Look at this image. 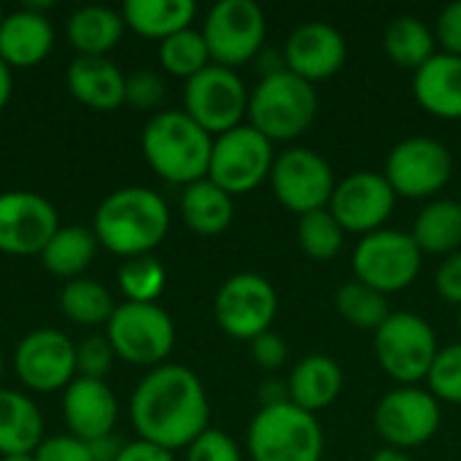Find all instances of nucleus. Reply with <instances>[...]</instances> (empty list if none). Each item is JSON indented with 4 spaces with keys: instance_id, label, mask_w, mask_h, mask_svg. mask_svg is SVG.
I'll use <instances>...</instances> for the list:
<instances>
[{
    "instance_id": "f257e3e1",
    "label": "nucleus",
    "mask_w": 461,
    "mask_h": 461,
    "mask_svg": "<svg viewBox=\"0 0 461 461\" xmlns=\"http://www.w3.org/2000/svg\"><path fill=\"white\" fill-rule=\"evenodd\" d=\"M130 421L138 440L165 451L189 448L211 427V402L203 381L184 365L149 370L132 392Z\"/></svg>"
},
{
    "instance_id": "f03ea898",
    "label": "nucleus",
    "mask_w": 461,
    "mask_h": 461,
    "mask_svg": "<svg viewBox=\"0 0 461 461\" xmlns=\"http://www.w3.org/2000/svg\"><path fill=\"white\" fill-rule=\"evenodd\" d=\"M92 232L116 257H146L170 232V208L149 186H122L97 205Z\"/></svg>"
},
{
    "instance_id": "7ed1b4c3",
    "label": "nucleus",
    "mask_w": 461,
    "mask_h": 461,
    "mask_svg": "<svg viewBox=\"0 0 461 461\" xmlns=\"http://www.w3.org/2000/svg\"><path fill=\"white\" fill-rule=\"evenodd\" d=\"M140 151L149 167L167 184L189 186L208 178L213 135H208L192 116L176 108L157 111L140 135Z\"/></svg>"
},
{
    "instance_id": "20e7f679",
    "label": "nucleus",
    "mask_w": 461,
    "mask_h": 461,
    "mask_svg": "<svg viewBox=\"0 0 461 461\" xmlns=\"http://www.w3.org/2000/svg\"><path fill=\"white\" fill-rule=\"evenodd\" d=\"M316 113V86L289 70H281L259 78V84L251 89L246 124L262 132L270 143H278L305 135L313 127Z\"/></svg>"
},
{
    "instance_id": "39448f33",
    "label": "nucleus",
    "mask_w": 461,
    "mask_h": 461,
    "mask_svg": "<svg viewBox=\"0 0 461 461\" xmlns=\"http://www.w3.org/2000/svg\"><path fill=\"white\" fill-rule=\"evenodd\" d=\"M246 446L251 461H321L324 429L313 413L284 402L257 411Z\"/></svg>"
},
{
    "instance_id": "423d86ee",
    "label": "nucleus",
    "mask_w": 461,
    "mask_h": 461,
    "mask_svg": "<svg viewBox=\"0 0 461 461\" xmlns=\"http://www.w3.org/2000/svg\"><path fill=\"white\" fill-rule=\"evenodd\" d=\"M373 335L375 359L397 386H419L427 381L440 346L432 324L424 316L411 311L389 313V319Z\"/></svg>"
},
{
    "instance_id": "0eeeda50",
    "label": "nucleus",
    "mask_w": 461,
    "mask_h": 461,
    "mask_svg": "<svg viewBox=\"0 0 461 461\" xmlns=\"http://www.w3.org/2000/svg\"><path fill=\"white\" fill-rule=\"evenodd\" d=\"M116 359L135 367H159L176 346V324L157 303H122L105 324Z\"/></svg>"
},
{
    "instance_id": "6e6552de",
    "label": "nucleus",
    "mask_w": 461,
    "mask_h": 461,
    "mask_svg": "<svg viewBox=\"0 0 461 461\" xmlns=\"http://www.w3.org/2000/svg\"><path fill=\"white\" fill-rule=\"evenodd\" d=\"M203 38L211 51V62L221 68H240L265 49L267 19L254 0H219L203 22Z\"/></svg>"
},
{
    "instance_id": "1a4fd4ad",
    "label": "nucleus",
    "mask_w": 461,
    "mask_h": 461,
    "mask_svg": "<svg viewBox=\"0 0 461 461\" xmlns=\"http://www.w3.org/2000/svg\"><path fill=\"white\" fill-rule=\"evenodd\" d=\"M421 251L411 232L400 230H378L359 238L354 249V278L367 284L381 294L405 292L421 273Z\"/></svg>"
},
{
    "instance_id": "9d476101",
    "label": "nucleus",
    "mask_w": 461,
    "mask_h": 461,
    "mask_svg": "<svg viewBox=\"0 0 461 461\" xmlns=\"http://www.w3.org/2000/svg\"><path fill=\"white\" fill-rule=\"evenodd\" d=\"M454 176V157L446 143L427 135L400 140L384 165V178L397 197L435 200Z\"/></svg>"
},
{
    "instance_id": "9b49d317",
    "label": "nucleus",
    "mask_w": 461,
    "mask_h": 461,
    "mask_svg": "<svg viewBox=\"0 0 461 461\" xmlns=\"http://www.w3.org/2000/svg\"><path fill=\"white\" fill-rule=\"evenodd\" d=\"M276 162L273 143L257 132L251 124H240L224 135L213 138L208 178L227 194H249L270 181Z\"/></svg>"
},
{
    "instance_id": "f8f14e48",
    "label": "nucleus",
    "mask_w": 461,
    "mask_h": 461,
    "mask_svg": "<svg viewBox=\"0 0 461 461\" xmlns=\"http://www.w3.org/2000/svg\"><path fill=\"white\" fill-rule=\"evenodd\" d=\"M249 95L238 70L208 65L184 84V113L216 138L246 124Z\"/></svg>"
},
{
    "instance_id": "ddd939ff",
    "label": "nucleus",
    "mask_w": 461,
    "mask_h": 461,
    "mask_svg": "<svg viewBox=\"0 0 461 461\" xmlns=\"http://www.w3.org/2000/svg\"><path fill=\"white\" fill-rule=\"evenodd\" d=\"M443 424V411L429 389L397 386L386 392L375 411L373 427L378 438L397 451H413L429 443Z\"/></svg>"
},
{
    "instance_id": "4468645a",
    "label": "nucleus",
    "mask_w": 461,
    "mask_h": 461,
    "mask_svg": "<svg viewBox=\"0 0 461 461\" xmlns=\"http://www.w3.org/2000/svg\"><path fill=\"white\" fill-rule=\"evenodd\" d=\"M335 184H338L335 170L327 162V157H321L319 151L305 146H292L276 154L270 170V189L286 211L305 216L311 211L327 208Z\"/></svg>"
},
{
    "instance_id": "2eb2a0df",
    "label": "nucleus",
    "mask_w": 461,
    "mask_h": 461,
    "mask_svg": "<svg viewBox=\"0 0 461 461\" xmlns=\"http://www.w3.org/2000/svg\"><path fill=\"white\" fill-rule=\"evenodd\" d=\"M278 313V294L259 273L230 276L213 297V319L219 330L235 340H254L270 332Z\"/></svg>"
},
{
    "instance_id": "dca6fc26",
    "label": "nucleus",
    "mask_w": 461,
    "mask_h": 461,
    "mask_svg": "<svg viewBox=\"0 0 461 461\" xmlns=\"http://www.w3.org/2000/svg\"><path fill=\"white\" fill-rule=\"evenodd\" d=\"M14 373L30 392H65L76 378V343L62 330H32L14 351Z\"/></svg>"
},
{
    "instance_id": "f3484780",
    "label": "nucleus",
    "mask_w": 461,
    "mask_h": 461,
    "mask_svg": "<svg viewBox=\"0 0 461 461\" xmlns=\"http://www.w3.org/2000/svg\"><path fill=\"white\" fill-rule=\"evenodd\" d=\"M397 194L384 178V173L373 170H359L335 184L332 200H330V213L338 219V224L354 235H370L384 230L389 216L394 213Z\"/></svg>"
},
{
    "instance_id": "a211bd4d",
    "label": "nucleus",
    "mask_w": 461,
    "mask_h": 461,
    "mask_svg": "<svg viewBox=\"0 0 461 461\" xmlns=\"http://www.w3.org/2000/svg\"><path fill=\"white\" fill-rule=\"evenodd\" d=\"M57 230L59 216L46 197L27 189L0 194V254L41 257Z\"/></svg>"
},
{
    "instance_id": "6ab92c4d",
    "label": "nucleus",
    "mask_w": 461,
    "mask_h": 461,
    "mask_svg": "<svg viewBox=\"0 0 461 461\" xmlns=\"http://www.w3.org/2000/svg\"><path fill=\"white\" fill-rule=\"evenodd\" d=\"M286 70L308 84L332 78L348 59V43L330 22H305L294 27L284 43Z\"/></svg>"
},
{
    "instance_id": "aec40b11",
    "label": "nucleus",
    "mask_w": 461,
    "mask_h": 461,
    "mask_svg": "<svg viewBox=\"0 0 461 461\" xmlns=\"http://www.w3.org/2000/svg\"><path fill=\"white\" fill-rule=\"evenodd\" d=\"M62 416L73 438L84 443H95L113 435L119 419V402L105 381L76 375L70 386L62 392Z\"/></svg>"
},
{
    "instance_id": "412c9836",
    "label": "nucleus",
    "mask_w": 461,
    "mask_h": 461,
    "mask_svg": "<svg viewBox=\"0 0 461 461\" xmlns=\"http://www.w3.org/2000/svg\"><path fill=\"white\" fill-rule=\"evenodd\" d=\"M54 46V27L43 11L22 5L5 14L0 27V59L14 68L41 65Z\"/></svg>"
},
{
    "instance_id": "4be33fe9",
    "label": "nucleus",
    "mask_w": 461,
    "mask_h": 461,
    "mask_svg": "<svg viewBox=\"0 0 461 461\" xmlns=\"http://www.w3.org/2000/svg\"><path fill=\"white\" fill-rule=\"evenodd\" d=\"M68 89L81 105L111 113L124 105L127 76L108 57H76L68 68Z\"/></svg>"
},
{
    "instance_id": "5701e85b",
    "label": "nucleus",
    "mask_w": 461,
    "mask_h": 461,
    "mask_svg": "<svg viewBox=\"0 0 461 461\" xmlns=\"http://www.w3.org/2000/svg\"><path fill=\"white\" fill-rule=\"evenodd\" d=\"M416 103L438 119H461V57L438 51L413 73Z\"/></svg>"
},
{
    "instance_id": "b1692460",
    "label": "nucleus",
    "mask_w": 461,
    "mask_h": 461,
    "mask_svg": "<svg viewBox=\"0 0 461 461\" xmlns=\"http://www.w3.org/2000/svg\"><path fill=\"white\" fill-rule=\"evenodd\" d=\"M286 386H289V402L316 416L319 411H327L340 397L343 370L332 357L311 354L292 367Z\"/></svg>"
},
{
    "instance_id": "393cba45",
    "label": "nucleus",
    "mask_w": 461,
    "mask_h": 461,
    "mask_svg": "<svg viewBox=\"0 0 461 461\" xmlns=\"http://www.w3.org/2000/svg\"><path fill=\"white\" fill-rule=\"evenodd\" d=\"M127 24L122 11L108 5H81L68 16L65 32L76 57H108L111 49L122 41Z\"/></svg>"
},
{
    "instance_id": "a878e982",
    "label": "nucleus",
    "mask_w": 461,
    "mask_h": 461,
    "mask_svg": "<svg viewBox=\"0 0 461 461\" xmlns=\"http://www.w3.org/2000/svg\"><path fill=\"white\" fill-rule=\"evenodd\" d=\"M43 443V416L38 405L14 389H0V456L35 454Z\"/></svg>"
},
{
    "instance_id": "bb28decb",
    "label": "nucleus",
    "mask_w": 461,
    "mask_h": 461,
    "mask_svg": "<svg viewBox=\"0 0 461 461\" xmlns=\"http://www.w3.org/2000/svg\"><path fill=\"white\" fill-rule=\"evenodd\" d=\"M178 208H181L184 224L194 235H203V238L221 235L224 230H230V224L235 219L232 194H227L211 178H203V181L184 186Z\"/></svg>"
},
{
    "instance_id": "cd10ccee",
    "label": "nucleus",
    "mask_w": 461,
    "mask_h": 461,
    "mask_svg": "<svg viewBox=\"0 0 461 461\" xmlns=\"http://www.w3.org/2000/svg\"><path fill=\"white\" fill-rule=\"evenodd\" d=\"M197 14V5L192 0H127L122 5L124 24L151 41H165L186 27H192V19Z\"/></svg>"
},
{
    "instance_id": "c85d7f7f",
    "label": "nucleus",
    "mask_w": 461,
    "mask_h": 461,
    "mask_svg": "<svg viewBox=\"0 0 461 461\" xmlns=\"http://www.w3.org/2000/svg\"><path fill=\"white\" fill-rule=\"evenodd\" d=\"M411 238L416 240L421 254L432 257H451L461 249V203L440 197L429 200L411 230Z\"/></svg>"
},
{
    "instance_id": "c756f323",
    "label": "nucleus",
    "mask_w": 461,
    "mask_h": 461,
    "mask_svg": "<svg viewBox=\"0 0 461 461\" xmlns=\"http://www.w3.org/2000/svg\"><path fill=\"white\" fill-rule=\"evenodd\" d=\"M384 51L386 57L405 70H419L438 54L435 30L413 14H400L389 22L384 32Z\"/></svg>"
},
{
    "instance_id": "7c9ffc66",
    "label": "nucleus",
    "mask_w": 461,
    "mask_h": 461,
    "mask_svg": "<svg viewBox=\"0 0 461 461\" xmlns=\"http://www.w3.org/2000/svg\"><path fill=\"white\" fill-rule=\"evenodd\" d=\"M97 246L100 243L89 227L68 224V227H59L54 238L46 243V249L41 251V262L51 276L73 281V278H81L84 270L95 262Z\"/></svg>"
},
{
    "instance_id": "2f4dec72",
    "label": "nucleus",
    "mask_w": 461,
    "mask_h": 461,
    "mask_svg": "<svg viewBox=\"0 0 461 461\" xmlns=\"http://www.w3.org/2000/svg\"><path fill=\"white\" fill-rule=\"evenodd\" d=\"M59 311L68 321L78 327H100L108 324L116 305L111 292L92 278H73L59 292Z\"/></svg>"
},
{
    "instance_id": "473e14b6",
    "label": "nucleus",
    "mask_w": 461,
    "mask_h": 461,
    "mask_svg": "<svg viewBox=\"0 0 461 461\" xmlns=\"http://www.w3.org/2000/svg\"><path fill=\"white\" fill-rule=\"evenodd\" d=\"M157 59H159L165 73H170L176 78H184V81H189L192 76H197L208 65H213L208 43H205L203 32L194 30V27H186V30L165 38L159 43V49H157Z\"/></svg>"
},
{
    "instance_id": "72a5a7b5",
    "label": "nucleus",
    "mask_w": 461,
    "mask_h": 461,
    "mask_svg": "<svg viewBox=\"0 0 461 461\" xmlns=\"http://www.w3.org/2000/svg\"><path fill=\"white\" fill-rule=\"evenodd\" d=\"M335 308L340 313L343 321H348L351 327L357 330H365V332H375L386 319H389V300L386 294L370 289L367 284L362 281H346L338 294H335Z\"/></svg>"
},
{
    "instance_id": "f704fd0d",
    "label": "nucleus",
    "mask_w": 461,
    "mask_h": 461,
    "mask_svg": "<svg viewBox=\"0 0 461 461\" xmlns=\"http://www.w3.org/2000/svg\"><path fill=\"white\" fill-rule=\"evenodd\" d=\"M297 243L303 254L313 262H330L343 251L346 230L330 213V208L311 211L297 219Z\"/></svg>"
},
{
    "instance_id": "c9c22d12",
    "label": "nucleus",
    "mask_w": 461,
    "mask_h": 461,
    "mask_svg": "<svg viewBox=\"0 0 461 461\" xmlns=\"http://www.w3.org/2000/svg\"><path fill=\"white\" fill-rule=\"evenodd\" d=\"M116 281L124 303H157V297L165 292L167 273L154 254H146L124 259L116 270Z\"/></svg>"
},
{
    "instance_id": "e433bc0d",
    "label": "nucleus",
    "mask_w": 461,
    "mask_h": 461,
    "mask_svg": "<svg viewBox=\"0 0 461 461\" xmlns=\"http://www.w3.org/2000/svg\"><path fill=\"white\" fill-rule=\"evenodd\" d=\"M427 389L438 397V402L461 405V340L438 351L427 375Z\"/></svg>"
},
{
    "instance_id": "4c0bfd02",
    "label": "nucleus",
    "mask_w": 461,
    "mask_h": 461,
    "mask_svg": "<svg viewBox=\"0 0 461 461\" xmlns=\"http://www.w3.org/2000/svg\"><path fill=\"white\" fill-rule=\"evenodd\" d=\"M113 348L105 335H89L81 343H76V375L78 378H95L105 381V375L113 367Z\"/></svg>"
},
{
    "instance_id": "58836bf2",
    "label": "nucleus",
    "mask_w": 461,
    "mask_h": 461,
    "mask_svg": "<svg viewBox=\"0 0 461 461\" xmlns=\"http://www.w3.org/2000/svg\"><path fill=\"white\" fill-rule=\"evenodd\" d=\"M167 81L157 70H135L127 76L124 103H130L138 111H157L165 103Z\"/></svg>"
},
{
    "instance_id": "ea45409f",
    "label": "nucleus",
    "mask_w": 461,
    "mask_h": 461,
    "mask_svg": "<svg viewBox=\"0 0 461 461\" xmlns=\"http://www.w3.org/2000/svg\"><path fill=\"white\" fill-rule=\"evenodd\" d=\"M186 461H243L240 446L221 429L208 427L189 448Z\"/></svg>"
},
{
    "instance_id": "a19ab883",
    "label": "nucleus",
    "mask_w": 461,
    "mask_h": 461,
    "mask_svg": "<svg viewBox=\"0 0 461 461\" xmlns=\"http://www.w3.org/2000/svg\"><path fill=\"white\" fill-rule=\"evenodd\" d=\"M35 461H95L89 443L73 438V435H54L43 438V443L35 448Z\"/></svg>"
},
{
    "instance_id": "79ce46f5",
    "label": "nucleus",
    "mask_w": 461,
    "mask_h": 461,
    "mask_svg": "<svg viewBox=\"0 0 461 461\" xmlns=\"http://www.w3.org/2000/svg\"><path fill=\"white\" fill-rule=\"evenodd\" d=\"M251 359L257 362L259 370L265 373H278L286 359H289V346L278 332H262L259 338L251 340Z\"/></svg>"
},
{
    "instance_id": "37998d69",
    "label": "nucleus",
    "mask_w": 461,
    "mask_h": 461,
    "mask_svg": "<svg viewBox=\"0 0 461 461\" xmlns=\"http://www.w3.org/2000/svg\"><path fill=\"white\" fill-rule=\"evenodd\" d=\"M435 41L440 51L461 57V0L448 3L435 22Z\"/></svg>"
},
{
    "instance_id": "c03bdc74",
    "label": "nucleus",
    "mask_w": 461,
    "mask_h": 461,
    "mask_svg": "<svg viewBox=\"0 0 461 461\" xmlns=\"http://www.w3.org/2000/svg\"><path fill=\"white\" fill-rule=\"evenodd\" d=\"M435 289H438V294L446 303L461 308V249L454 251L451 257H446L438 265V270H435Z\"/></svg>"
},
{
    "instance_id": "a18cd8bd",
    "label": "nucleus",
    "mask_w": 461,
    "mask_h": 461,
    "mask_svg": "<svg viewBox=\"0 0 461 461\" xmlns=\"http://www.w3.org/2000/svg\"><path fill=\"white\" fill-rule=\"evenodd\" d=\"M116 461H176V456H173V451H165L154 443L132 440V443L122 446Z\"/></svg>"
},
{
    "instance_id": "49530a36",
    "label": "nucleus",
    "mask_w": 461,
    "mask_h": 461,
    "mask_svg": "<svg viewBox=\"0 0 461 461\" xmlns=\"http://www.w3.org/2000/svg\"><path fill=\"white\" fill-rule=\"evenodd\" d=\"M284 402H289L286 381L267 378V381L259 384V408H273V405H284Z\"/></svg>"
},
{
    "instance_id": "de8ad7c7",
    "label": "nucleus",
    "mask_w": 461,
    "mask_h": 461,
    "mask_svg": "<svg viewBox=\"0 0 461 461\" xmlns=\"http://www.w3.org/2000/svg\"><path fill=\"white\" fill-rule=\"evenodd\" d=\"M89 448H92V456H95V461H116L119 451H122V443H116V440H113V435H111V438H103V440L89 443Z\"/></svg>"
},
{
    "instance_id": "09e8293b",
    "label": "nucleus",
    "mask_w": 461,
    "mask_h": 461,
    "mask_svg": "<svg viewBox=\"0 0 461 461\" xmlns=\"http://www.w3.org/2000/svg\"><path fill=\"white\" fill-rule=\"evenodd\" d=\"M11 89H14V76H11V68L0 59V111L8 105L11 100Z\"/></svg>"
},
{
    "instance_id": "8fccbe9b",
    "label": "nucleus",
    "mask_w": 461,
    "mask_h": 461,
    "mask_svg": "<svg viewBox=\"0 0 461 461\" xmlns=\"http://www.w3.org/2000/svg\"><path fill=\"white\" fill-rule=\"evenodd\" d=\"M370 461H413V456L408 454V451H397V448H389V446H384V448H378Z\"/></svg>"
},
{
    "instance_id": "3c124183",
    "label": "nucleus",
    "mask_w": 461,
    "mask_h": 461,
    "mask_svg": "<svg viewBox=\"0 0 461 461\" xmlns=\"http://www.w3.org/2000/svg\"><path fill=\"white\" fill-rule=\"evenodd\" d=\"M0 461H35L32 454H19V456H3Z\"/></svg>"
},
{
    "instance_id": "603ef678",
    "label": "nucleus",
    "mask_w": 461,
    "mask_h": 461,
    "mask_svg": "<svg viewBox=\"0 0 461 461\" xmlns=\"http://www.w3.org/2000/svg\"><path fill=\"white\" fill-rule=\"evenodd\" d=\"M3 373H5V362H3V351H0V381H3Z\"/></svg>"
},
{
    "instance_id": "864d4df0",
    "label": "nucleus",
    "mask_w": 461,
    "mask_h": 461,
    "mask_svg": "<svg viewBox=\"0 0 461 461\" xmlns=\"http://www.w3.org/2000/svg\"><path fill=\"white\" fill-rule=\"evenodd\" d=\"M3 19H5V11H3V5H0V27H3Z\"/></svg>"
},
{
    "instance_id": "5fc2aeb1",
    "label": "nucleus",
    "mask_w": 461,
    "mask_h": 461,
    "mask_svg": "<svg viewBox=\"0 0 461 461\" xmlns=\"http://www.w3.org/2000/svg\"><path fill=\"white\" fill-rule=\"evenodd\" d=\"M456 324H459V332H461V308H459V316H456Z\"/></svg>"
}]
</instances>
